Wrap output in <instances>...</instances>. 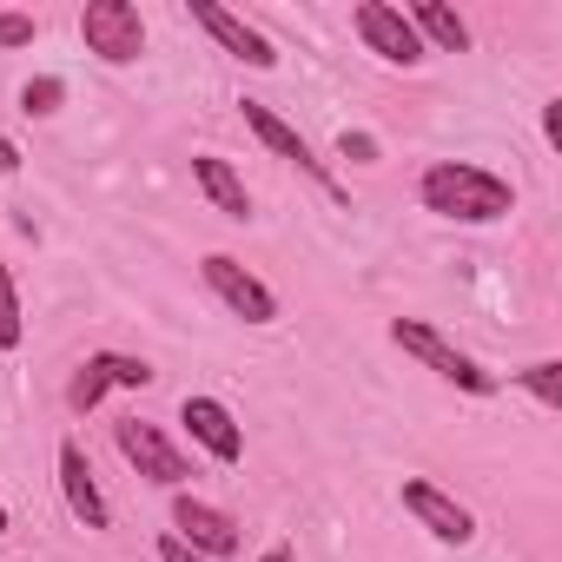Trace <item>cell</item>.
<instances>
[{
    "label": "cell",
    "instance_id": "17",
    "mask_svg": "<svg viewBox=\"0 0 562 562\" xmlns=\"http://www.w3.org/2000/svg\"><path fill=\"white\" fill-rule=\"evenodd\" d=\"M27 318H21V292H14V271L0 265V351H21Z\"/></svg>",
    "mask_w": 562,
    "mask_h": 562
},
{
    "label": "cell",
    "instance_id": "13",
    "mask_svg": "<svg viewBox=\"0 0 562 562\" xmlns=\"http://www.w3.org/2000/svg\"><path fill=\"white\" fill-rule=\"evenodd\" d=\"M60 496H67V509H74V522H80V529H113V503L100 496V483H93V463H87L80 437H67V443H60Z\"/></svg>",
    "mask_w": 562,
    "mask_h": 562
},
{
    "label": "cell",
    "instance_id": "2",
    "mask_svg": "<svg viewBox=\"0 0 562 562\" xmlns=\"http://www.w3.org/2000/svg\"><path fill=\"white\" fill-rule=\"evenodd\" d=\"M391 345L404 351V358H417L424 371H437L443 384H457V391H470V397H496L503 391V378L496 371H483L476 358H463L437 325H424V318H391Z\"/></svg>",
    "mask_w": 562,
    "mask_h": 562
},
{
    "label": "cell",
    "instance_id": "9",
    "mask_svg": "<svg viewBox=\"0 0 562 562\" xmlns=\"http://www.w3.org/2000/svg\"><path fill=\"white\" fill-rule=\"evenodd\" d=\"M172 536L186 549H199L205 562H218V555L238 549V516L218 509V503H205V496H192V490H172Z\"/></svg>",
    "mask_w": 562,
    "mask_h": 562
},
{
    "label": "cell",
    "instance_id": "23",
    "mask_svg": "<svg viewBox=\"0 0 562 562\" xmlns=\"http://www.w3.org/2000/svg\"><path fill=\"white\" fill-rule=\"evenodd\" d=\"M0 172H21V146L8 133H0Z\"/></svg>",
    "mask_w": 562,
    "mask_h": 562
},
{
    "label": "cell",
    "instance_id": "21",
    "mask_svg": "<svg viewBox=\"0 0 562 562\" xmlns=\"http://www.w3.org/2000/svg\"><path fill=\"white\" fill-rule=\"evenodd\" d=\"M159 562H205V555H199V549H186V542L166 529V536H159Z\"/></svg>",
    "mask_w": 562,
    "mask_h": 562
},
{
    "label": "cell",
    "instance_id": "5",
    "mask_svg": "<svg viewBox=\"0 0 562 562\" xmlns=\"http://www.w3.org/2000/svg\"><path fill=\"white\" fill-rule=\"evenodd\" d=\"M113 443H120V457H126L146 483H159V490H186L192 463H186V450H179L159 424H146V417H120V424H113Z\"/></svg>",
    "mask_w": 562,
    "mask_h": 562
},
{
    "label": "cell",
    "instance_id": "24",
    "mask_svg": "<svg viewBox=\"0 0 562 562\" xmlns=\"http://www.w3.org/2000/svg\"><path fill=\"white\" fill-rule=\"evenodd\" d=\"M258 562H292V549H285V542H271V549H265Z\"/></svg>",
    "mask_w": 562,
    "mask_h": 562
},
{
    "label": "cell",
    "instance_id": "20",
    "mask_svg": "<svg viewBox=\"0 0 562 562\" xmlns=\"http://www.w3.org/2000/svg\"><path fill=\"white\" fill-rule=\"evenodd\" d=\"M338 159H351V166H378L384 146H378L371 133H338Z\"/></svg>",
    "mask_w": 562,
    "mask_h": 562
},
{
    "label": "cell",
    "instance_id": "19",
    "mask_svg": "<svg viewBox=\"0 0 562 562\" xmlns=\"http://www.w3.org/2000/svg\"><path fill=\"white\" fill-rule=\"evenodd\" d=\"M41 41V21L21 14V8H0V47H34Z\"/></svg>",
    "mask_w": 562,
    "mask_h": 562
},
{
    "label": "cell",
    "instance_id": "10",
    "mask_svg": "<svg viewBox=\"0 0 562 562\" xmlns=\"http://www.w3.org/2000/svg\"><path fill=\"white\" fill-rule=\"evenodd\" d=\"M192 21H199V27H205V34H212L232 60H245L251 74H271V67H278V47H271V41H265L245 14L218 8V0H192Z\"/></svg>",
    "mask_w": 562,
    "mask_h": 562
},
{
    "label": "cell",
    "instance_id": "16",
    "mask_svg": "<svg viewBox=\"0 0 562 562\" xmlns=\"http://www.w3.org/2000/svg\"><path fill=\"white\" fill-rule=\"evenodd\" d=\"M509 378H516L542 411H562V358H536L529 371H509Z\"/></svg>",
    "mask_w": 562,
    "mask_h": 562
},
{
    "label": "cell",
    "instance_id": "4",
    "mask_svg": "<svg viewBox=\"0 0 562 562\" xmlns=\"http://www.w3.org/2000/svg\"><path fill=\"white\" fill-rule=\"evenodd\" d=\"M80 41H87L93 60L133 67L146 54V21H139L133 0H87V8H80Z\"/></svg>",
    "mask_w": 562,
    "mask_h": 562
},
{
    "label": "cell",
    "instance_id": "25",
    "mask_svg": "<svg viewBox=\"0 0 562 562\" xmlns=\"http://www.w3.org/2000/svg\"><path fill=\"white\" fill-rule=\"evenodd\" d=\"M8 529H14V516H8V503H0V536H8Z\"/></svg>",
    "mask_w": 562,
    "mask_h": 562
},
{
    "label": "cell",
    "instance_id": "15",
    "mask_svg": "<svg viewBox=\"0 0 562 562\" xmlns=\"http://www.w3.org/2000/svg\"><path fill=\"white\" fill-rule=\"evenodd\" d=\"M404 21L417 27L424 54H430V47H437V54H470V27H463V14H457V8H443V0H417Z\"/></svg>",
    "mask_w": 562,
    "mask_h": 562
},
{
    "label": "cell",
    "instance_id": "1",
    "mask_svg": "<svg viewBox=\"0 0 562 562\" xmlns=\"http://www.w3.org/2000/svg\"><path fill=\"white\" fill-rule=\"evenodd\" d=\"M417 205L437 218H457V225H496L516 212V186L476 159H430L417 179Z\"/></svg>",
    "mask_w": 562,
    "mask_h": 562
},
{
    "label": "cell",
    "instance_id": "12",
    "mask_svg": "<svg viewBox=\"0 0 562 562\" xmlns=\"http://www.w3.org/2000/svg\"><path fill=\"white\" fill-rule=\"evenodd\" d=\"M397 496H404V509H411L437 542H457V549H463V542L476 536V516H470L450 490H437V483H424V476H404V490H397Z\"/></svg>",
    "mask_w": 562,
    "mask_h": 562
},
{
    "label": "cell",
    "instance_id": "18",
    "mask_svg": "<svg viewBox=\"0 0 562 562\" xmlns=\"http://www.w3.org/2000/svg\"><path fill=\"white\" fill-rule=\"evenodd\" d=\"M60 100H67V80H54V74H41V80L21 87V113H27V120H54Z\"/></svg>",
    "mask_w": 562,
    "mask_h": 562
},
{
    "label": "cell",
    "instance_id": "8",
    "mask_svg": "<svg viewBox=\"0 0 562 562\" xmlns=\"http://www.w3.org/2000/svg\"><path fill=\"white\" fill-rule=\"evenodd\" d=\"M238 113H245V126H251V133H258V139H265V146H271L278 159H292V166H299L305 179H318V186H325L331 199H345V186H338V172H331V166H325V159L312 153V139H305V133H299V126H292L285 113H271L265 100H245Z\"/></svg>",
    "mask_w": 562,
    "mask_h": 562
},
{
    "label": "cell",
    "instance_id": "14",
    "mask_svg": "<svg viewBox=\"0 0 562 562\" xmlns=\"http://www.w3.org/2000/svg\"><path fill=\"white\" fill-rule=\"evenodd\" d=\"M192 179H199V192H205L225 218H251V192H245V179L232 172V159H218V153H192Z\"/></svg>",
    "mask_w": 562,
    "mask_h": 562
},
{
    "label": "cell",
    "instance_id": "22",
    "mask_svg": "<svg viewBox=\"0 0 562 562\" xmlns=\"http://www.w3.org/2000/svg\"><path fill=\"white\" fill-rule=\"evenodd\" d=\"M542 139H549V146H562V100H549V106H542Z\"/></svg>",
    "mask_w": 562,
    "mask_h": 562
},
{
    "label": "cell",
    "instance_id": "7",
    "mask_svg": "<svg viewBox=\"0 0 562 562\" xmlns=\"http://www.w3.org/2000/svg\"><path fill=\"white\" fill-rule=\"evenodd\" d=\"M351 27H358V41H364L384 67H424V41H417V27L404 21V8H391V0H358V8H351Z\"/></svg>",
    "mask_w": 562,
    "mask_h": 562
},
{
    "label": "cell",
    "instance_id": "3",
    "mask_svg": "<svg viewBox=\"0 0 562 562\" xmlns=\"http://www.w3.org/2000/svg\"><path fill=\"white\" fill-rule=\"evenodd\" d=\"M199 278H205V292H212L232 318H245V325H278V292L265 285L258 271H245L232 251H205V258H199Z\"/></svg>",
    "mask_w": 562,
    "mask_h": 562
},
{
    "label": "cell",
    "instance_id": "11",
    "mask_svg": "<svg viewBox=\"0 0 562 562\" xmlns=\"http://www.w3.org/2000/svg\"><path fill=\"white\" fill-rule=\"evenodd\" d=\"M179 424L192 430V443H199L212 463H238V457H245V430H238V417H232L218 397L192 391V397L179 404Z\"/></svg>",
    "mask_w": 562,
    "mask_h": 562
},
{
    "label": "cell",
    "instance_id": "6",
    "mask_svg": "<svg viewBox=\"0 0 562 562\" xmlns=\"http://www.w3.org/2000/svg\"><path fill=\"white\" fill-rule=\"evenodd\" d=\"M159 371L146 364V358H126V351H93L80 371H74V384H67V411L74 417H87V411H100L106 404V391H146Z\"/></svg>",
    "mask_w": 562,
    "mask_h": 562
}]
</instances>
